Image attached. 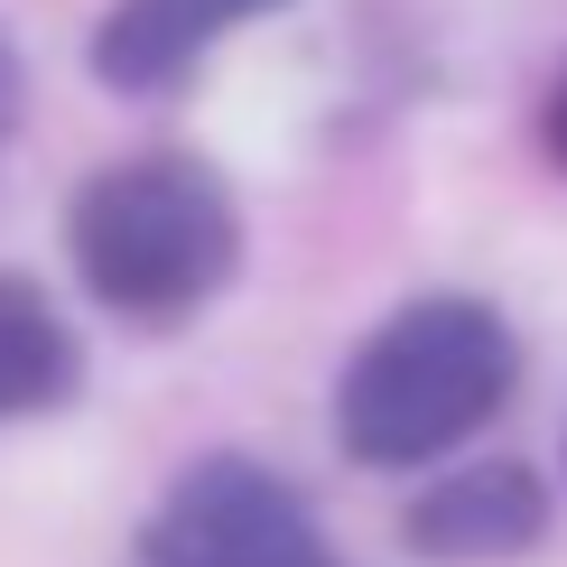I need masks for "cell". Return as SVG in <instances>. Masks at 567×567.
<instances>
[{
	"mask_svg": "<svg viewBox=\"0 0 567 567\" xmlns=\"http://www.w3.org/2000/svg\"><path fill=\"white\" fill-rule=\"evenodd\" d=\"M65 243H75L84 289L112 317L177 326L233 279V261H243V215H233L224 177L205 158L158 150V158H122V168L93 177L75 196V215H65Z\"/></svg>",
	"mask_w": 567,
	"mask_h": 567,
	"instance_id": "obj_1",
	"label": "cell"
},
{
	"mask_svg": "<svg viewBox=\"0 0 567 567\" xmlns=\"http://www.w3.org/2000/svg\"><path fill=\"white\" fill-rule=\"evenodd\" d=\"M512 391V326L484 298H419L344 363L336 429L363 465H429L465 446Z\"/></svg>",
	"mask_w": 567,
	"mask_h": 567,
	"instance_id": "obj_2",
	"label": "cell"
},
{
	"mask_svg": "<svg viewBox=\"0 0 567 567\" xmlns=\"http://www.w3.org/2000/svg\"><path fill=\"white\" fill-rule=\"evenodd\" d=\"M140 549H150V567H326L307 503L243 456H205L158 503Z\"/></svg>",
	"mask_w": 567,
	"mask_h": 567,
	"instance_id": "obj_3",
	"label": "cell"
},
{
	"mask_svg": "<svg viewBox=\"0 0 567 567\" xmlns=\"http://www.w3.org/2000/svg\"><path fill=\"white\" fill-rule=\"evenodd\" d=\"M279 0H122V10L93 29V75L122 93H158L177 75H196L205 47H224L233 29H251Z\"/></svg>",
	"mask_w": 567,
	"mask_h": 567,
	"instance_id": "obj_4",
	"label": "cell"
},
{
	"mask_svg": "<svg viewBox=\"0 0 567 567\" xmlns=\"http://www.w3.org/2000/svg\"><path fill=\"white\" fill-rule=\"evenodd\" d=\"M539 522H549V503H539L530 465H465L437 493H419L410 549L419 558H512L539 539Z\"/></svg>",
	"mask_w": 567,
	"mask_h": 567,
	"instance_id": "obj_5",
	"label": "cell"
},
{
	"mask_svg": "<svg viewBox=\"0 0 567 567\" xmlns=\"http://www.w3.org/2000/svg\"><path fill=\"white\" fill-rule=\"evenodd\" d=\"M75 391V336L29 279H0V419H38Z\"/></svg>",
	"mask_w": 567,
	"mask_h": 567,
	"instance_id": "obj_6",
	"label": "cell"
},
{
	"mask_svg": "<svg viewBox=\"0 0 567 567\" xmlns=\"http://www.w3.org/2000/svg\"><path fill=\"white\" fill-rule=\"evenodd\" d=\"M19 122V56H10V38H0V140H10Z\"/></svg>",
	"mask_w": 567,
	"mask_h": 567,
	"instance_id": "obj_7",
	"label": "cell"
},
{
	"mask_svg": "<svg viewBox=\"0 0 567 567\" xmlns=\"http://www.w3.org/2000/svg\"><path fill=\"white\" fill-rule=\"evenodd\" d=\"M549 158H558V168H567V84L549 93Z\"/></svg>",
	"mask_w": 567,
	"mask_h": 567,
	"instance_id": "obj_8",
	"label": "cell"
}]
</instances>
